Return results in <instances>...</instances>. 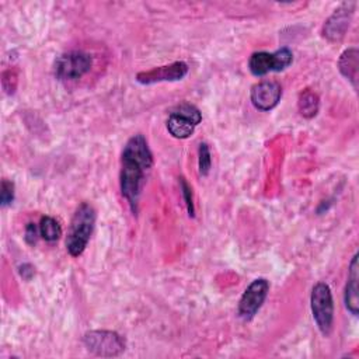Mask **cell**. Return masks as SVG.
I'll return each mask as SVG.
<instances>
[{
    "label": "cell",
    "instance_id": "3957f363",
    "mask_svg": "<svg viewBox=\"0 0 359 359\" xmlns=\"http://www.w3.org/2000/svg\"><path fill=\"white\" fill-rule=\"evenodd\" d=\"M310 306L318 330L323 335L328 337L334 323V302L331 289L327 283L318 282L314 285L310 296Z\"/></svg>",
    "mask_w": 359,
    "mask_h": 359
},
{
    "label": "cell",
    "instance_id": "2e32d148",
    "mask_svg": "<svg viewBox=\"0 0 359 359\" xmlns=\"http://www.w3.org/2000/svg\"><path fill=\"white\" fill-rule=\"evenodd\" d=\"M212 165V158H210V150L208 143H201L198 149V167H199V174L201 175H208L210 171Z\"/></svg>",
    "mask_w": 359,
    "mask_h": 359
},
{
    "label": "cell",
    "instance_id": "30bf717a",
    "mask_svg": "<svg viewBox=\"0 0 359 359\" xmlns=\"http://www.w3.org/2000/svg\"><path fill=\"white\" fill-rule=\"evenodd\" d=\"M353 3H344L341 4L325 21L323 27V35L331 41L338 42L345 36L346 29L349 28L352 14H353Z\"/></svg>",
    "mask_w": 359,
    "mask_h": 359
},
{
    "label": "cell",
    "instance_id": "8fae6325",
    "mask_svg": "<svg viewBox=\"0 0 359 359\" xmlns=\"http://www.w3.org/2000/svg\"><path fill=\"white\" fill-rule=\"evenodd\" d=\"M251 102L259 111L273 109L282 97V87L279 83L272 80H264L252 86Z\"/></svg>",
    "mask_w": 359,
    "mask_h": 359
},
{
    "label": "cell",
    "instance_id": "7c38bea8",
    "mask_svg": "<svg viewBox=\"0 0 359 359\" xmlns=\"http://www.w3.org/2000/svg\"><path fill=\"white\" fill-rule=\"evenodd\" d=\"M358 282H359V269H358V254L352 257L345 293H344V302L345 307L352 316H358L359 313V296H358Z\"/></svg>",
    "mask_w": 359,
    "mask_h": 359
},
{
    "label": "cell",
    "instance_id": "5b68a950",
    "mask_svg": "<svg viewBox=\"0 0 359 359\" xmlns=\"http://www.w3.org/2000/svg\"><path fill=\"white\" fill-rule=\"evenodd\" d=\"M83 342L86 348L104 358L118 356L125 351V339L115 331L105 330H94L88 331L83 337Z\"/></svg>",
    "mask_w": 359,
    "mask_h": 359
},
{
    "label": "cell",
    "instance_id": "ac0fdd59",
    "mask_svg": "<svg viewBox=\"0 0 359 359\" xmlns=\"http://www.w3.org/2000/svg\"><path fill=\"white\" fill-rule=\"evenodd\" d=\"M180 187H181V192H182V196H184V202H185V206H187V210H188V215L191 217L195 216V208H194V201H192V189L189 187V184L185 181V178H180Z\"/></svg>",
    "mask_w": 359,
    "mask_h": 359
},
{
    "label": "cell",
    "instance_id": "e0dca14e",
    "mask_svg": "<svg viewBox=\"0 0 359 359\" xmlns=\"http://www.w3.org/2000/svg\"><path fill=\"white\" fill-rule=\"evenodd\" d=\"M14 201V182L8 180L1 181L0 187V202L1 206H8Z\"/></svg>",
    "mask_w": 359,
    "mask_h": 359
},
{
    "label": "cell",
    "instance_id": "6da1fadb",
    "mask_svg": "<svg viewBox=\"0 0 359 359\" xmlns=\"http://www.w3.org/2000/svg\"><path fill=\"white\" fill-rule=\"evenodd\" d=\"M95 217V209L87 202L80 203L76 209L66 238V248L72 257H79L84 252L94 230Z\"/></svg>",
    "mask_w": 359,
    "mask_h": 359
},
{
    "label": "cell",
    "instance_id": "7a4b0ae2",
    "mask_svg": "<svg viewBox=\"0 0 359 359\" xmlns=\"http://www.w3.org/2000/svg\"><path fill=\"white\" fill-rule=\"evenodd\" d=\"M150 167L122 154L121 158V172H119V184L122 196L128 201L130 210L136 215L139 206V198L142 192V185L144 181V174Z\"/></svg>",
    "mask_w": 359,
    "mask_h": 359
},
{
    "label": "cell",
    "instance_id": "ba28073f",
    "mask_svg": "<svg viewBox=\"0 0 359 359\" xmlns=\"http://www.w3.org/2000/svg\"><path fill=\"white\" fill-rule=\"evenodd\" d=\"M269 290V283L266 279L264 278H258L254 279L248 287L244 290L240 303H238V316L248 321L251 320L257 311L261 309V306L264 304L266 294Z\"/></svg>",
    "mask_w": 359,
    "mask_h": 359
},
{
    "label": "cell",
    "instance_id": "277c9868",
    "mask_svg": "<svg viewBox=\"0 0 359 359\" xmlns=\"http://www.w3.org/2000/svg\"><path fill=\"white\" fill-rule=\"evenodd\" d=\"M201 121L202 114L195 105L189 102H181L174 109H171L167 119V129L171 136L177 139H187L194 133L196 125H199Z\"/></svg>",
    "mask_w": 359,
    "mask_h": 359
},
{
    "label": "cell",
    "instance_id": "52a82bcc",
    "mask_svg": "<svg viewBox=\"0 0 359 359\" xmlns=\"http://www.w3.org/2000/svg\"><path fill=\"white\" fill-rule=\"evenodd\" d=\"M293 60L289 48H280L276 52H255L248 60V69L254 76H265L269 72H282Z\"/></svg>",
    "mask_w": 359,
    "mask_h": 359
},
{
    "label": "cell",
    "instance_id": "9c48e42d",
    "mask_svg": "<svg viewBox=\"0 0 359 359\" xmlns=\"http://www.w3.org/2000/svg\"><path fill=\"white\" fill-rule=\"evenodd\" d=\"M188 65L185 62H172L170 65L157 66L150 70L139 72L136 80L140 84H154L160 81H177L187 76Z\"/></svg>",
    "mask_w": 359,
    "mask_h": 359
},
{
    "label": "cell",
    "instance_id": "d6986e66",
    "mask_svg": "<svg viewBox=\"0 0 359 359\" xmlns=\"http://www.w3.org/2000/svg\"><path fill=\"white\" fill-rule=\"evenodd\" d=\"M38 240V229L34 223H28L25 227V241L29 245H34Z\"/></svg>",
    "mask_w": 359,
    "mask_h": 359
},
{
    "label": "cell",
    "instance_id": "8992f818",
    "mask_svg": "<svg viewBox=\"0 0 359 359\" xmlns=\"http://www.w3.org/2000/svg\"><path fill=\"white\" fill-rule=\"evenodd\" d=\"M93 65L88 53L81 50H72L60 55L55 62V74L62 81L77 80L84 76Z\"/></svg>",
    "mask_w": 359,
    "mask_h": 359
},
{
    "label": "cell",
    "instance_id": "9a60e30c",
    "mask_svg": "<svg viewBox=\"0 0 359 359\" xmlns=\"http://www.w3.org/2000/svg\"><path fill=\"white\" fill-rule=\"evenodd\" d=\"M39 234L43 240L52 243L59 240V237L62 236V227L56 219L50 216H43L39 222Z\"/></svg>",
    "mask_w": 359,
    "mask_h": 359
},
{
    "label": "cell",
    "instance_id": "4fadbf2b",
    "mask_svg": "<svg viewBox=\"0 0 359 359\" xmlns=\"http://www.w3.org/2000/svg\"><path fill=\"white\" fill-rule=\"evenodd\" d=\"M358 56H359L358 49L349 48L342 52V55L338 60V69H339L341 74L352 83L353 88H356V86H358V67H359Z\"/></svg>",
    "mask_w": 359,
    "mask_h": 359
},
{
    "label": "cell",
    "instance_id": "5bb4252c",
    "mask_svg": "<svg viewBox=\"0 0 359 359\" xmlns=\"http://www.w3.org/2000/svg\"><path fill=\"white\" fill-rule=\"evenodd\" d=\"M297 108H299L300 115L307 118V119L316 116L317 112H318V108H320V98H318V95L314 91L309 90V88L303 90L299 94Z\"/></svg>",
    "mask_w": 359,
    "mask_h": 359
}]
</instances>
